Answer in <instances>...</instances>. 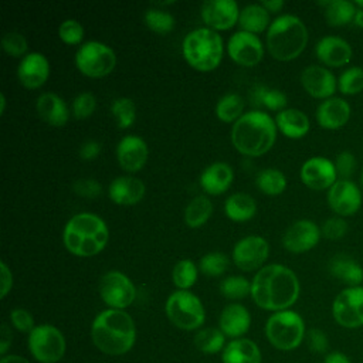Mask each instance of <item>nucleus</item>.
Wrapping results in <instances>:
<instances>
[{"mask_svg": "<svg viewBox=\"0 0 363 363\" xmlns=\"http://www.w3.org/2000/svg\"><path fill=\"white\" fill-rule=\"evenodd\" d=\"M200 271L207 277H220L228 268V258L223 252H208L200 258Z\"/></svg>", "mask_w": 363, "mask_h": 363, "instance_id": "c03bdc74", "label": "nucleus"}, {"mask_svg": "<svg viewBox=\"0 0 363 363\" xmlns=\"http://www.w3.org/2000/svg\"><path fill=\"white\" fill-rule=\"evenodd\" d=\"M28 350L40 363H57L65 354L67 342L57 326L43 323L28 333Z\"/></svg>", "mask_w": 363, "mask_h": 363, "instance_id": "9d476101", "label": "nucleus"}, {"mask_svg": "<svg viewBox=\"0 0 363 363\" xmlns=\"http://www.w3.org/2000/svg\"><path fill=\"white\" fill-rule=\"evenodd\" d=\"M354 4H356L357 9H362V10H363V0H356Z\"/></svg>", "mask_w": 363, "mask_h": 363, "instance_id": "69168bd1", "label": "nucleus"}, {"mask_svg": "<svg viewBox=\"0 0 363 363\" xmlns=\"http://www.w3.org/2000/svg\"><path fill=\"white\" fill-rule=\"evenodd\" d=\"M320 227L311 220L292 223L282 235V245L292 254H303L315 248L320 240Z\"/></svg>", "mask_w": 363, "mask_h": 363, "instance_id": "f3484780", "label": "nucleus"}, {"mask_svg": "<svg viewBox=\"0 0 363 363\" xmlns=\"http://www.w3.org/2000/svg\"><path fill=\"white\" fill-rule=\"evenodd\" d=\"M74 191L81 196V197H86V199H95L101 194V184L95 180V179H79L72 184Z\"/></svg>", "mask_w": 363, "mask_h": 363, "instance_id": "864d4df0", "label": "nucleus"}, {"mask_svg": "<svg viewBox=\"0 0 363 363\" xmlns=\"http://www.w3.org/2000/svg\"><path fill=\"white\" fill-rule=\"evenodd\" d=\"M220 292L224 298L231 301L244 299L251 295V282L241 275H231L220 282Z\"/></svg>", "mask_w": 363, "mask_h": 363, "instance_id": "ea45409f", "label": "nucleus"}, {"mask_svg": "<svg viewBox=\"0 0 363 363\" xmlns=\"http://www.w3.org/2000/svg\"><path fill=\"white\" fill-rule=\"evenodd\" d=\"M91 340L105 354H125L135 345L136 325L128 312L108 308L95 316L91 325Z\"/></svg>", "mask_w": 363, "mask_h": 363, "instance_id": "f03ea898", "label": "nucleus"}, {"mask_svg": "<svg viewBox=\"0 0 363 363\" xmlns=\"http://www.w3.org/2000/svg\"><path fill=\"white\" fill-rule=\"evenodd\" d=\"M305 340H306L308 349L313 353L322 354V353H326L329 349V339L326 333L318 328L309 329L305 335Z\"/></svg>", "mask_w": 363, "mask_h": 363, "instance_id": "3c124183", "label": "nucleus"}, {"mask_svg": "<svg viewBox=\"0 0 363 363\" xmlns=\"http://www.w3.org/2000/svg\"><path fill=\"white\" fill-rule=\"evenodd\" d=\"M299 294L301 284L296 274L281 264L262 267L251 281V298L265 311H286L298 301Z\"/></svg>", "mask_w": 363, "mask_h": 363, "instance_id": "f257e3e1", "label": "nucleus"}, {"mask_svg": "<svg viewBox=\"0 0 363 363\" xmlns=\"http://www.w3.org/2000/svg\"><path fill=\"white\" fill-rule=\"evenodd\" d=\"M238 24L242 31L257 35L264 30H268V27L271 26L269 13L261 6V3L248 4L241 9Z\"/></svg>", "mask_w": 363, "mask_h": 363, "instance_id": "473e14b6", "label": "nucleus"}, {"mask_svg": "<svg viewBox=\"0 0 363 363\" xmlns=\"http://www.w3.org/2000/svg\"><path fill=\"white\" fill-rule=\"evenodd\" d=\"M218 323V329L225 335V337L240 339L251 326V315L244 305L233 302L223 308Z\"/></svg>", "mask_w": 363, "mask_h": 363, "instance_id": "393cba45", "label": "nucleus"}, {"mask_svg": "<svg viewBox=\"0 0 363 363\" xmlns=\"http://www.w3.org/2000/svg\"><path fill=\"white\" fill-rule=\"evenodd\" d=\"M337 89L343 95H357L363 91V68L352 65L337 78Z\"/></svg>", "mask_w": 363, "mask_h": 363, "instance_id": "a19ab883", "label": "nucleus"}, {"mask_svg": "<svg viewBox=\"0 0 363 363\" xmlns=\"http://www.w3.org/2000/svg\"><path fill=\"white\" fill-rule=\"evenodd\" d=\"M0 279H1V289H0V298L4 299L7 294L13 288V274L7 264L4 261L0 262Z\"/></svg>", "mask_w": 363, "mask_h": 363, "instance_id": "5fc2aeb1", "label": "nucleus"}, {"mask_svg": "<svg viewBox=\"0 0 363 363\" xmlns=\"http://www.w3.org/2000/svg\"><path fill=\"white\" fill-rule=\"evenodd\" d=\"M301 85L315 99L332 98L337 89V78L323 65H308L301 72Z\"/></svg>", "mask_w": 363, "mask_h": 363, "instance_id": "a211bd4d", "label": "nucleus"}, {"mask_svg": "<svg viewBox=\"0 0 363 363\" xmlns=\"http://www.w3.org/2000/svg\"><path fill=\"white\" fill-rule=\"evenodd\" d=\"M347 230H349L347 221L343 217H339V216L329 217L320 225L322 235L326 240H329V241H339V240H342L346 235Z\"/></svg>", "mask_w": 363, "mask_h": 363, "instance_id": "de8ad7c7", "label": "nucleus"}, {"mask_svg": "<svg viewBox=\"0 0 363 363\" xmlns=\"http://www.w3.org/2000/svg\"><path fill=\"white\" fill-rule=\"evenodd\" d=\"M319 6L323 7V16L326 23L330 27H345L353 23L357 7L354 1L349 0H326L319 1Z\"/></svg>", "mask_w": 363, "mask_h": 363, "instance_id": "7c9ffc66", "label": "nucleus"}, {"mask_svg": "<svg viewBox=\"0 0 363 363\" xmlns=\"http://www.w3.org/2000/svg\"><path fill=\"white\" fill-rule=\"evenodd\" d=\"M109 230L106 223L94 213H78L64 227L62 242L68 252L77 257H94L108 244Z\"/></svg>", "mask_w": 363, "mask_h": 363, "instance_id": "20e7f679", "label": "nucleus"}, {"mask_svg": "<svg viewBox=\"0 0 363 363\" xmlns=\"http://www.w3.org/2000/svg\"><path fill=\"white\" fill-rule=\"evenodd\" d=\"M333 163H335L337 179H340V180H350V177L354 174V170L357 167V162H356L354 155L352 152H347V150L340 152L336 156Z\"/></svg>", "mask_w": 363, "mask_h": 363, "instance_id": "8fccbe9b", "label": "nucleus"}, {"mask_svg": "<svg viewBox=\"0 0 363 363\" xmlns=\"http://www.w3.org/2000/svg\"><path fill=\"white\" fill-rule=\"evenodd\" d=\"M182 52L191 68L200 72H210L216 69L223 60V38L217 31L208 27L191 30L183 40Z\"/></svg>", "mask_w": 363, "mask_h": 363, "instance_id": "423d86ee", "label": "nucleus"}, {"mask_svg": "<svg viewBox=\"0 0 363 363\" xmlns=\"http://www.w3.org/2000/svg\"><path fill=\"white\" fill-rule=\"evenodd\" d=\"M35 109L40 119L52 128H62L69 118L64 99L54 92L41 94L37 98Z\"/></svg>", "mask_w": 363, "mask_h": 363, "instance_id": "a878e982", "label": "nucleus"}, {"mask_svg": "<svg viewBox=\"0 0 363 363\" xmlns=\"http://www.w3.org/2000/svg\"><path fill=\"white\" fill-rule=\"evenodd\" d=\"M58 37L64 44L77 45L84 38V27L78 20L67 18L58 27Z\"/></svg>", "mask_w": 363, "mask_h": 363, "instance_id": "49530a36", "label": "nucleus"}, {"mask_svg": "<svg viewBox=\"0 0 363 363\" xmlns=\"http://www.w3.org/2000/svg\"><path fill=\"white\" fill-rule=\"evenodd\" d=\"M255 184L267 196H279L286 189V177L279 169L267 167L257 173Z\"/></svg>", "mask_w": 363, "mask_h": 363, "instance_id": "c9c22d12", "label": "nucleus"}, {"mask_svg": "<svg viewBox=\"0 0 363 363\" xmlns=\"http://www.w3.org/2000/svg\"><path fill=\"white\" fill-rule=\"evenodd\" d=\"M223 363H262L261 350L255 342L247 337L233 339L221 352Z\"/></svg>", "mask_w": 363, "mask_h": 363, "instance_id": "c756f323", "label": "nucleus"}, {"mask_svg": "<svg viewBox=\"0 0 363 363\" xmlns=\"http://www.w3.org/2000/svg\"><path fill=\"white\" fill-rule=\"evenodd\" d=\"M0 363H31V362L20 354H6L1 357Z\"/></svg>", "mask_w": 363, "mask_h": 363, "instance_id": "052dcab7", "label": "nucleus"}, {"mask_svg": "<svg viewBox=\"0 0 363 363\" xmlns=\"http://www.w3.org/2000/svg\"><path fill=\"white\" fill-rule=\"evenodd\" d=\"M143 21L149 30L164 35L174 28V17L160 9H149L143 16Z\"/></svg>", "mask_w": 363, "mask_h": 363, "instance_id": "79ce46f5", "label": "nucleus"}, {"mask_svg": "<svg viewBox=\"0 0 363 363\" xmlns=\"http://www.w3.org/2000/svg\"><path fill=\"white\" fill-rule=\"evenodd\" d=\"M149 157L146 142L136 135L123 136L116 146L119 166L128 173H136L145 167Z\"/></svg>", "mask_w": 363, "mask_h": 363, "instance_id": "aec40b11", "label": "nucleus"}, {"mask_svg": "<svg viewBox=\"0 0 363 363\" xmlns=\"http://www.w3.org/2000/svg\"><path fill=\"white\" fill-rule=\"evenodd\" d=\"M269 255V245L261 235H247L235 242L231 257L241 271H259Z\"/></svg>", "mask_w": 363, "mask_h": 363, "instance_id": "ddd939ff", "label": "nucleus"}, {"mask_svg": "<svg viewBox=\"0 0 363 363\" xmlns=\"http://www.w3.org/2000/svg\"><path fill=\"white\" fill-rule=\"evenodd\" d=\"M275 123L278 130L289 139H301L311 129L309 118L303 111L296 108H286L278 112L275 116Z\"/></svg>", "mask_w": 363, "mask_h": 363, "instance_id": "c85d7f7f", "label": "nucleus"}, {"mask_svg": "<svg viewBox=\"0 0 363 363\" xmlns=\"http://www.w3.org/2000/svg\"><path fill=\"white\" fill-rule=\"evenodd\" d=\"M309 35L305 23L294 14L277 17L267 30V48L277 61H292L306 48Z\"/></svg>", "mask_w": 363, "mask_h": 363, "instance_id": "39448f33", "label": "nucleus"}, {"mask_svg": "<svg viewBox=\"0 0 363 363\" xmlns=\"http://www.w3.org/2000/svg\"><path fill=\"white\" fill-rule=\"evenodd\" d=\"M167 319L179 329H199L206 319V311L199 296L190 291H174L164 303Z\"/></svg>", "mask_w": 363, "mask_h": 363, "instance_id": "6e6552de", "label": "nucleus"}, {"mask_svg": "<svg viewBox=\"0 0 363 363\" xmlns=\"http://www.w3.org/2000/svg\"><path fill=\"white\" fill-rule=\"evenodd\" d=\"M101 299L111 309H122L130 306L136 298V288L133 282L121 271L105 272L98 285Z\"/></svg>", "mask_w": 363, "mask_h": 363, "instance_id": "f8f14e48", "label": "nucleus"}, {"mask_svg": "<svg viewBox=\"0 0 363 363\" xmlns=\"http://www.w3.org/2000/svg\"><path fill=\"white\" fill-rule=\"evenodd\" d=\"M10 320H11V325L18 332H23V333H30L37 326L34 325L33 315L24 308H14L10 312Z\"/></svg>", "mask_w": 363, "mask_h": 363, "instance_id": "603ef678", "label": "nucleus"}, {"mask_svg": "<svg viewBox=\"0 0 363 363\" xmlns=\"http://www.w3.org/2000/svg\"><path fill=\"white\" fill-rule=\"evenodd\" d=\"M111 112L116 119L119 129H128L133 125L136 119V105L133 99L122 96L112 102Z\"/></svg>", "mask_w": 363, "mask_h": 363, "instance_id": "37998d69", "label": "nucleus"}, {"mask_svg": "<svg viewBox=\"0 0 363 363\" xmlns=\"http://www.w3.org/2000/svg\"><path fill=\"white\" fill-rule=\"evenodd\" d=\"M116 65L115 51L101 41H86L75 52V67L89 78L109 75Z\"/></svg>", "mask_w": 363, "mask_h": 363, "instance_id": "1a4fd4ad", "label": "nucleus"}, {"mask_svg": "<svg viewBox=\"0 0 363 363\" xmlns=\"http://www.w3.org/2000/svg\"><path fill=\"white\" fill-rule=\"evenodd\" d=\"M234 180L233 167L224 162H216L207 166L200 174V187L211 194L220 196L227 191Z\"/></svg>", "mask_w": 363, "mask_h": 363, "instance_id": "bb28decb", "label": "nucleus"}, {"mask_svg": "<svg viewBox=\"0 0 363 363\" xmlns=\"http://www.w3.org/2000/svg\"><path fill=\"white\" fill-rule=\"evenodd\" d=\"M306 329L302 316L291 309L274 312L265 323V336L278 350L289 352L305 340Z\"/></svg>", "mask_w": 363, "mask_h": 363, "instance_id": "0eeeda50", "label": "nucleus"}, {"mask_svg": "<svg viewBox=\"0 0 363 363\" xmlns=\"http://www.w3.org/2000/svg\"><path fill=\"white\" fill-rule=\"evenodd\" d=\"M350 113V105L343 98L332 96L318 105L315 118L320 128L328 130H337L349 122Z\"/></svg>", "mask_w": 363, "mask_h": 363, "instance_id": "5701e85b", "label": "nucleus"}, {"mask_svg": "<svg viewBox=\"0 0 363 363\" xmlns=\"http://www.w3.org/2000/svg\"><path fill=\"white\" fill-rule=\"evenodd\" d=\"M330 210L339 217H350L362 207V190L352 180L337 179L326 194Z\"/></svg>", "mask_w": 363, "mask_h": 363, "instance_id": "2eb2a0df", "label": "nucleus"}, {"mask_svg": "<svg viewBox=\"0 0 363 363\" xmlns=\"http://www.w3.org/2000/svg\"><path fill=\"white\" fill-rule=\"evenodd\" d=\"M224 213L231 221L244 223L255 216L257 203L247 193H233L224 201Z\"/></svg>", "mask_w": 363, "mask_h": 363, "instance_id": "2f4dec72", "label": "nucleus"}, {"mask_svg": "<svg viewBox=\"0 0 363 363\" xmlns=\"http://www.w3.org/2000/svg\"><path fill=\"white\" fill-rule=\"evenodd\" d=\"M213 214V203L206 196L194 197L184 210V221L190 228H200Z\"/></svg>", "mask_w": 363, "mask_h": 363, "instance_id": "e433bc0d", "label": "nucleus"}, {"mask_svg": "<svg viewBox=\"0 0 363 363\" xmlns=\"http://www.w3.org/2000/svg\"><path fill=\"white\" fill-rule=\"evenodd\" d=\"M6 95L4 94H0V113L3 115L4 111H6Z\"/></svg>", "mask_w": 363, "mask_h": 363, "instance_id": "e2e57ef3", "label": "nucleus"}, {"mask_svg": "<svg viewBox=\"0 0 363 363\" xmlns=\"http://www.w3.org/2000/svg\"><path fill=\"white\" fill-rule=\"evenodd\" d=\"M78 153L84 160H94L101 153V145L96 140H86L81 145Z\"/></svg>", "mask_w": 363, "mask_h": 363, "instance_id": "6e6d98bb", "label": "nucleus"}, {"mask_svg": "<svg viewBox=\"0 0 363 363\" xmlns=\"http://www.w3.org/2000/svg\"><path fill=\"white\" fill-rule=\"evenodd\" d=\"M194 346L207 354L223 352L225 347V335L217 328H204L194 335Z\"/></svg>", "mask_w": 363, "mask_h": 363, "instance_id": "4c0bfd02", "label": "nucleus"}, {"mask_svg": "<svg viewBox=\"0 0 363 363\" xmlns=\"http://www.w3.org/2000/svg\"><path fill=\"white\" fill-rule=\"evenodd\" d=\"M275 119L262 111L245 112L231 128V143L244 156L257 157L269 152L277 140Z\"/></svg>", "mask_w": 363, "mask_h": 363, "instance_id": "7ed1b4c3", "label": "nucleus"}, {"mask_svg": "<svg viewBox=\"0 0 363 363\" xmlns=\"http://www.w3.org/2000/svg\"><path fill=\"white\" fill-rule=\"evenodd\" d=\"M315 54L323 67L339 68L350 62L353 51L345 38L337 35H325L316 43Z\"/></svg>", "mask_w": 363, "mask_h": 363, "instance_id": "412c9836", "label": "nucleus"}, {"mask_svg": "<svg viewBox=\"0 0 363 363\" xmlns=\"http://www.w3.org/2000/svg\"><path fill=\"white\" fill-rule=\"evenodd\" d=\"M323 363H352L350 359L342 352H330L325 356Z\"/></svg>", "mask_w": 363, "mask_h": 363, "instance_id": "13d9d810", "label": "nucleus"}, {"mask_svg": "<svg viewBox=\"0 0 363 363\" xmlns=\"http://www.w3.org/2000/svg\"><path fill=\"white\" fill-rule=\"evenodd\" d=\"M10 345H11V330L6 323H3L1 329H0V353H1V356H6Z\"/></svg>", "mask_w": 363, "mask_h": 363, "instance_id": "4d7b16f0", "label": "nucleus"}, {"mask_svg": "<svg viewBox=\"0 0 363 363\" xmlns=\"http://www.w3.org/2000/svg\"><path fill=\"white\" fill-rule=\"evenodd\" d=\"M50 77V62L41 52H28L17 67V78L27 89L43 86Z\"/></svg>", "mask_w": 363, "mask_h": 363, "instance_id": "4be33fe9", "label": "nucleus"}, {"mask_svg": "<svg viewBox=\"0 0 363 363\" xmlns=\"http://www.w3.org/2000/svg\"><path fill=\"white\" fill-rule=\"evenodd\" d=\"M227 52L235 64L241 67H255L264 57V44L258 35L240 30L230 37Z\"/></svg>", "mask_w": 363, "mask_h": 363, "instance_id": "4468645a", "label": "nucleus"}, {"mask_svg": "<svg viewBox=\"0 0 363 363\" xmlns=\"http://www.w3.org/2000/svg\"><path fill=\"white\" fill-rule=\"evenodd\" d=\"M214 112L221 122L235 123L244 115V99L238 94H225L217 101Z\"/></svg>", "mask_w": 363, "mask_h": 363, "instance_id": "72a5a7b5", "label": "nucleus"}, {"mask_svg": "<svg viewBox=\"0 0 363 363\" xmlns=\"http://www.w3.org/2000/svg\"><path fill=\"white\" fill-rule=\"evenodd\" d=\"M251 99L254 101L255 105H262L269 111H275V112H281L284 109H286V104H288V98L286 95L277 88H269L267 85H255L252 88V94H251Z\"/></svg>", "mask_w": 363, "mask_h": 363, "instance_id": "f704fd0d", "label": "nucleus"}, {"mask_svg": "<svg viewBox=\"0 0 363 363\" xmlns=\"http://www.w3.org/2000/svg\"><path fill=\"white\" fill-rule=\"evenodd\" d=\"M359 187H360V190L363 191V170H362V173H360V179H359Z\"/></svg>", "mask_w": 363, "mask_h": 363, "instance_id": "0e129e2a", "label": "nucleus"}, {"mask_svg": "<svg viewBox=\"0 0 363 363\" xmlns=\"http://www.w3.org/2000/svg\"><path fill=\"white\" fill-rule=\"evenodd\" d=\"M96 108V99L91 92H81L72 101V115L75 119L89 118Z\"/></svg>", "mask_w": 363, "mask_h": 363, "instance_id": "09e8293b", "label": "nucleus"}, {"mask_svg": "<svg viewBox=\"0 0 363 363\" xmlns=\"http://www.w3.org/2000/svg\"><path fill=\"white\" fill-rule=\"evenodd\" d=\"M240 9L234 0H207L201 4V18L214 31L230 30L238 23Z\"/></svg>", "mask_w": 363, "mask_h": 363, "instance_id": "6ab92c4d", "label": "nucleus"}, {"mask_svg": "<svg viewBox=\"0 0 363 363\" xmlns=\"http://www.w3.org/2000/svg\"><path fill=\"white\" fill-rule=\"evenodd\" d=\"M145 183L133 176H119L108 187L111 201L118 206H135L145 197Z\"/></svg>", "mask_w": 363, "mask_h": 363, "instance_id": "b1692460", "label": "nucleus"}, {"mask_svg": "<svg viewBox=\"0 0 363 363\" xmlns=\"http://www.w3.org/2000/svg\"><path fill=\"white\" fill-rule=\"evenodd\" d=\"M1 48L3 51L14 58H20V57H26L27 55V40L23 34L17 33V31H10L6 33L1 38Z\"/></svg>", "mask_w": 363, "mask_h": 363, "instance_id": "a18cd8bd", "label": "nucleus"}, {"mask_svg": "<svg viewBox=\"0 0 363 363\" xmlns=\"http://www.w3.org/2000/svg\"><path fill=\"white\" fill-rule=\"evenodd\" d=\"M329 274L346 286H360L363 284V268L349 254H336L328 262Z\"/></svg>", "mask_w": 363, "mask_h": 363, "instance_id": "cd10ccee", "label": "nucleus"}, {"mask_svg": "<svg viewBox=\"0 0 363 363\" xmlns=\"http://www.w3.org/2000/svg\"><path fill=\"white\" fill-rule=\"evenodd\" d=\"M353 24L359 28H363V10L362 9H357L356 14H354V20H353Z\"/></svg>", "mask_w": 363, "mask_h": 363, "instance_id": "680f3d73", "label": "nucleus"}, {"mask_svg": "<svg viewBox=\"0 0 363 363\" xmlns=\"http://www.w3.org/2000/svg\"><path fill=\"white\" fill-rule=\"evenodd\" d=\"M335 322L346 329L363 326V285L346 286L332 302Z\"/></svg>", "mask_w": 363, "mask_h": 363, "instance_id": "9b49d317", "label": "nucleus"}, {"mask_svg": "<svg viewBox=\"0 0 363 363\" xmlns=\"http://www.w3.org/2000/svg\"><path fill=\"white\" fill-rule=\"evenodd\" d=\"M301 182L316 191L329 190L337 180L335 163L323 156H312L305 160L299 170Z\"/></svg>", "mask_w": 363, "mask_h": 363, "instance_id": "dca6fc26", "label": "nucleus"}, {"mask_svg": "<svg viewBox=\"0 0 363 363\" xmlns=\"http://www.w3.org/2000/svg\"><path fill=\"white\" fill-rule=\"evenodd\" d=\"M261 6L271 14V13L281 11L285 3L282 0H265V1H261Z\"/></svg>", "mask_w": 363, "mask_h": 363, "instance_id": "bf43d9fd", "label": "nucleus"}, {"mask_svg": "<svg viewBox=\"0 0 363 363\" xmlns=\"http://www.w3.org/2000/svg\"><path fill=\"white\" fill-rule=\"evenodd\" d=\"M197 275H199L197 267L189 258L177 261L176 265L173 267V271H172L173 284L180 291H189V288H191L196 284Z\"/></svg>", "mask_w": 363, "mask_h": 363, "instance_id": "58836bf2", "label": "nucleus"}]
</instances>
